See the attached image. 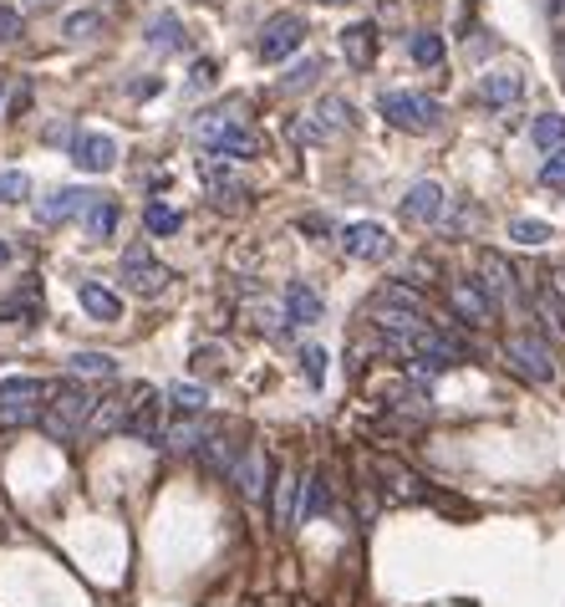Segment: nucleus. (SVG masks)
Instances as JSON below:
<instances>
[{
  "label": "nucleus",
  "mask_w": 565,
  "mask_h": 607,
  "mask_svg": "<svg viewBox=\"0 0 565 607\" xmlns=\"http://www.w3.org/2000/svg\"><path fill=\"white\" fill-rule=\"evenodd\" d=\"M47 399L51 404H41V429H47L51 439H77L82 434V423H87V414H92V393H87V383L82 378H62V383H47Z\"/></svg>",
  "instance_id": "1"
},
{
  "label": "nucleus",
  "mask_w": 565,
  "mask_h": 607,
  "mask_svg": "<svg viewBox=\"0 0 565 607\" xmlns=\"http://www.w3.org/2000/svg\"><path fill=\"white\" fill-rule=\"evenodd\" d=\"M377 113L393 128H402V134H433L444 123V102L423 98V92H383L377 98Z\"/></svg>",
  "instance_id": "2"
},
{
  "label": "nucleus",
  "mask_w": 565,
  "mask_h": 607,
  "mask_svg": "<svg viewBox=\"0 0 565 607\" xmlns=\"http://www.w3.org/2000/svg\"><path fill=\"white\" fill-rule=\"evenodd\" d=\"M133 404H128V419H123V434L149 444V450H164V399L153 383H133Z\"/></svg>",
  "instance_id": "3"
},
{
  "label": "nucleus",
  "mask_w": 565,
  "mask_h": 607,
  "mask_svg": "<svg viewBox=\"0 0 565 607\" xmlns=\"http://www.w3.org/2000/svg\"><path fill=\"white\" fill-rule=\"evenodd\" d=\"M504 357H510V368L525 372L530 383H555V353H550L545 338H535V332H515V338L504 342Z\"/></svg>",
  "instance_id": "4"
},
{
  "label": "nucleus",
  "mask_w": 565,
  "mask_h": 607,
  "mask_svg": "<svg viewBox=\"0 0 565 607\" xmlns=\"http://www.w3.org/2000/svg\"><path fill=\"white\" fill-rule=\"evenodd\" d=\"M168 281H174V270L164 261H153L143 245L123 255V291H133V296H164Z\"/></svg>",
  "instance_id": "5"
},
{
  "label": "nucleus",
  "mask_w": 565,
  "mask_h": 607,
  "mask_svg": "<svg viewBox=\"0 0 565 607\" xmlns=\"http://www.w3.org/2000/svg\"><path fill=\"white\" fill-rule=\"evenodd\" d=\"M300 41H306V21H300L296 11H281V16H270L266 26H260L255 51H260V62H285L291 51H300Z\"/></svg>",
  "instance_id": "6"
},
{
  "label": "nucleus",
  "mask_w": 565,
  "mask_h": 607,
  "mask_svg": "<svg viewBox=\"0 0 565 607\" xmlns=\"http://www.w3.org/2000/svg\"><path fill=\"white\" fill-rule=\"evenodd\" d=\"M200 185L215 200V210H245L249 204V185L230 164H219V159H200Z\"/></svg>",
  "instance_id": "7"
},
{
  "label": "nucleus",
  "mask_w": 565,
  "mask_h": 607,
  "mask_svg": "<svg viewBox=\"0 0 565 607\" xmlns=\"http://www.w3.org/2000/svg\"><path fill=\"white\" fill-rule=\"evenodd\" d=\"M240 434H234V423L224 419H209V429H204V444H200V459H204V470L209 475H230L234 470V459H240Z\"/></svg>",
  "instance_id": "8"
},
{
  "label": "nucleus",
  "mask_w": 565,
  "mask_h": 607,
  "mask_svg": "<svg viewBox=\"0 0 565 607\" xmlns=\"http://www.w3.org/2000/svg\"><path fill=\"white\" fill-rule=\"evenodd\" d=\"M234 490L245 495V501H266V490H270V459L260 444H245L240 450V459H234V470H230Z\"/></svg>",
  "instance_id": "9"
},
{
  "label": "nucleus",
  "mask_w": 565,
  "mask_h": 607,
  "mask_svg": "<svg viewBox=\"0 0 565 607\" xmlns=\"http://www.w3.org/2000/svg\"><path fill=\"white\" fill-rule=\"evenodd\" d=\"M342 251L351 261H387L393 255V236H387L383 225H372V219H357V225L342 230Z\"/></svg>",
  "instance_id": "10"
},
{
  "label": "nucleus",
  "mask_w": 565,
  "mask_h": 607,
  "mask_svg": "<svg viewBox=\"0 0 565 607\" xmlns=\"http://www.w3.org/2000/svg\"><path fill=\"white\" fill-rule=\"evenodd\" d=\"M128 404H133V393H128V389H117V393H107V399H98V404H92V414H87V423H82V439L117 434V429H123V419H128Z\"/></svg>",
  "instance_id": "11"
},
{
  "label": "nucleus",
  "mask_w": 565,
  "mask_h": 607,
  "mask_svg": "<svg viewBox=\"0 0 565 607\" xmlns=\"http://www.w3.org/2000/svg\"><path fill=\"white\" fill-rule=\"evenodd\" d=\"M449 306L464 321H474V327H489V321H495V296H489L479 281H453V287H449Z\"/></svg>",
  "instance_id": "12"
},
{
  "label": "nucleus",
  "mask_w": 565,
  "mask_h": 607,
  "mask_svg": "<svg viewBox=\"0 0 565 607\" xmlns=\"http://www.w3.org/2000/svg\"><path fill=\"white\" fill-rule=\"evenodd\" d=\"M72 164L82 174H107L117 164V143L107 134H77L72 143Z\"/></svg>",
  "instance_id": "13"
},
{
  "label": "nucleus",
  "mask_w": 565,
  "mask_h": 607,
  "mask_svg": "<svg viewBox=\"0 0 565 607\" xmlns=\"http://www.w3.org/2000/svg\"><path fill=\"white\" fill-rule=\"evenodd\" d=\"M438 215H444V189L433 185V179H418V185L402 194V219H408V225H433Z\"/></svg>",
  "instance_id": "14"
},
{
  "label": "nucleus",
  "mask_w": 565,
  "mask_h": 607,
  "mask_svg": "<svg viewBox=\"0 0 565 607\" xmlns=\"http://www.w3.org/2000/svg\"><path fill=\"white\" fill-rule=\"evenodd\" d=\"M92 200H98L92 189H56L51 200L36 204V219H41V225H62V219H72V215H87Z\"/></svg>",
  "instance_id": "15"
},
{
  "label": "nucleus",
  "mask_w": 565,
  "mask_h": 607,
  "mask_svg": "<svg viewBox=\"0 0 565 607\" xmlns=\"http://www.w3.org/2000/svg\"><path fill=\"white\" fill-rule=\"evenodd\" d=\"M77 302L92 321H117L123 317V296L113 287H102V281H77Z\"/></svg>",
  "instance_id": "16"
},
{
  "label": "nucleus",
  "mask_w": 565,
  "mask_h": 607,
  "mask_svg": "<svg viewBox=\"0 0 565 607\" xmlns=\"http://www.w3.org/2000/svg\"><path fill=\"white\" fill-rule=\"evenodd\" d=\"M342 51H347L351 67L367 72L372 62H377V26H372V21H357V26H347V31H342Z\"/></svg>",
  "instance_id": "17"
},
{
  "label": "nucleus",
  "mask_w": 565,
  "mask_h": 607,
  "mask_svg": "<svg viewBox=\"0 0 565 607\" xmlns=\"http://www.w3.org/2000/svg\"><path fill=\"white\" fill-rule=\"evenodd\" d=\"M321 317H326V302H321L306 281H291V287H285V321L311 327V321H321Z\"/></svg>",
  "instance_id": "18"
},
{
  "label": "nucleus",
  "mask_w": 565,
  "mask_h": 607,
  "mask_svg": "<svg viewBox=\"0 0 565 607\" xmlns=\"http://www.w3.org/2000/svg\"><path fill=\"white\" fill-rule=\"evenodd\" d=\"M479 287L489 296H515V266L499 251H479Z\"/></svg>",
  "instance_id": "19"
},
{
  "label": "nucleus",
  "mask_w": 565,
  "mask_h": 607,
  "mask_svg": "<svg viewBox=\"0 0 565 607\" xmlns=\"http://www.w3.org/2000/svg\"><path fill=\"white\" fill-rule=\"evenodd\" d=\"M519 92H525V77L519 72H489V77H479L484 108H510V102H519Z\"/></svg>",
  "instance_id": "20"
},
{
  "label": "nucleus",
  "mask_w": 565,
  "mask_h": 607,
  "mask_svg": "<svg viewBox=\"0 0 565 607\" xmlns=\"http://www.w3.org/2000/svg\"><path fill=\"white\" fill-rule=\"evenodd\" d=\"M143 36H149V47H153V51H164V56H174V51L189 47V36H183V21L174 16V11L153 16L149 26H143Z\"/></svg>",
  "instance_id": "21"
},
{
  "label": "nucleus",
  "mask_w": 565,
  "mask_h": 607,
  "mask_svg": "<svg viewBox=\"0 0 565 607\" xmlns=\"http://www.w3.org/2000/svg\"><path fill=\"white\" fill-rule=\"evenodd\" d=\"M117 219H123V204H117L113 194H98V200L87 204V215H82V225H87V240H113Z\"/></svg>",
  "instance_id": "22"
},
{
  "label": "nucleus",
  "mask_w": 565,
  "mask_h": 607,
  "mask_svg": "<svg viewBox=\"0 0 565 607\" xmlns=\"http://www.w3.org/2000/svg\"><path fill=\"white\" fill-rule=\"evenodd\" d=\"M377 475L387 480V490L398 495V501H423L428 490H423V480H418L413 470H402L398 459H377Z\"/></svg>",
  "instance_id": "23"
},
{
  "label": "nucleus",
  "mask_w": 565,
  "mask_h": 607,
  "mask_svg": "<svg viewBox=\"0 0 565 607\" xmlns=\"http://www.w3.org/2000/svg\"><path fill=\"white\" fill-rule=\"evenodd\" d=\"M332 506V485H326V475H306V485H300V521H311L321 510Z\"/></svg>",
  "instance_id": "24"
},
{
  "label": "nucleus",
  "mask_w": 565,
  "mask_h": 607,
  "mask_svg": "<svg viewBox=\"0 0 565 607\" xmlns=\"http://www.w3.org/2000/svg\"><path fill=\"white\" fill-rule=\"evenodd\" d=\"M143 230H149L153 240L179 236V230H183V215H179V210H174V204H158V200H153L149 210H143Z\"/></svg>",
  "instance_id": "25"
},
{
  "label": "nucleus",
  "mask_w": 565,
  "mask_h": 607,
  "mask_svg": "<svg viewBox=\"0 0 565 607\" xmlns=\"http://www.w3.org/2000/svg\"><path fill=\"white\" fill-rule=\"evenodd\" d=\"M47 383L41 378H0V404H41Z\"/></svg>",
  "instance_id": "26"
},
{
  "label": "nucleus",
  "mask_w": 565,
  "mask_h": 607,
  "mask_svg": "<svg viewBox=\"0 0 565 607\" xmlns=\"http://www.w3.org/2000/svg\"><path fill=\"white\" fill-rule=\"evenodd\" d=\"M408 56H413L418 67H438V62H444V36L438 31H413L408 36Z\"/></svg>",
  "instance_id": "27"
},
{
  "label": "nucleus",
  "mask_w": 565,
  "mask_h": 607,
  "mask_svg": "<svg viewBox=\"0 0 565 607\" xmlns=\"http://www.w3.org/2000/svg\"><path fill=\"white\" fill-rule=\"evenodd\" d=\"M67 372L72 378H113L117 363H113V353H92V347H87V353H77L67 363Z\"/></svg>",
  "instance_id": "28"
},
{
  "label": "nucleus",
  "mask_w": 565,
  "mask_h": 607,
  "mask_svg": "<svg viewBox=\"0 0 565 607\" xmlns=\"http://www.w3.org/2000/svg\"><path fill=\"white\" fill-rule=\"evenodd\" d=\"M372 302H377V306H398V312H413V317H428V302H423L418 291L398 287V281H393V287H383L377 296H372Z\"/></svg>",
  "instance_id": "29"
},
{
  "label": "nucleus",
  "mask_w": 565,
  "mask_h": 607,
  "mask_svg": "<svg viewBox=\"0 0 565 607\" xmlns=\"http://www.w3.org/2000/svg\"><path fill=\"white\" fill-rule=\"evenodd\" d=\"M204 429H209V419H189V423H168L164 429V450H200L204 444Z\"/></svg>",
  "instance_id": "30"
},
{
  "label": "nucleus",
  "mask_w": 565,
  "mask_h": 607,
  "mask_svg": "<svg viewBox=\"0 0 565 607\" xmlns=\"http://www.w3.org/2000/svg\"><path fill=\"white\" fill-rule=\"evenodd\" d=\"M530 138H535V143H540V149H561V143H565V118H561V113H540V118H535L530 123Z\"/></svg>",
  "instance_id": "31"
},
{
  "label": "nucleus",
  "mask_w": 565,
  "mask_h": 607,
  "mask_svg": "<svg viewBox=\"0 0 565 607\" xmlns=\"http://www.w3.org/2000/svg\"><path fill=\"white\" fill-rule=\"evenodd\" d=\"M41 317V306H36V296L26 291V296H5L0 302V321H16V327H31V321Z\"/></svg>",
  "instance_id": "32"
},
{
  "label": "nucleus",
  "mask_w": 565,
  "mask_h": 607,
  "mask_svg": "<svg viewBox=\"0 0 565 607\" xmlns=\"http://www.w3.org/2000/svg\"><path fill=\"white\" fill-rule=\"evenodd\" d=\"M168 404L179 408V414H204L209 393H204L200 383H174V389H168Z\"/></svg>",
  "instance_id": "33"
},
{
  "label": "nucleus",
  "mask_w": 565,
  "mask_h": 607,
  "mask_svg": "<svg viewBox=\"0 0 565 607\" xmlns=\"http://www.w3.org/2000/svg\"><path fill=\"white\" fill-rule=\"evenodd\" d=\"M317 118H321V134H326V128H351V102L347 98H326L317 108Z\"/></svg>",
  "instance_id": "34"
},
{
  "label": "nucleus",
  "mask_w": 565,
  "mask_h": 607,
  "mask_svg": "<svg viewBox=\"0 0 565 607\" xmlns=\"http://www.w3.org/2000/svg\"><path fill=\"white\" fill-rule=\"evenodd\" d=\"M510 240H519V245H545V240H555V236H550L545 219H515V225H510Z\"/></svg>",
  "instance_id": "35"
},
{
  "label": "nucleus",
  "mask_w": 565,
  "mask_h": 607,
  "mask_svg": "<svg viewBox=\"0 0 565 607\" xmlns=\"http://www.w3.org/2000/svg\"><path fill=\"white\" fill-rule=\"evenodd\" d=\"M300 372L311 389H321L326 383V347H300Z\"/></svg>",
  "instance_id": "36"
},
{
  "label": "nucleus",
  "mask_w": 565,
  "mask_h": 607,
  "mask_svg": "<svg viewBox=\"0 0 565 607\" xmlns=\"http://www.w3.org/2000/svg\"><path fill=\"white\" fill-rule=\"evenodd\" d=\"M62 31H67L72 41H92V36L102 31V16H98V11H77V16H67V26H62Z\"/></svg>",
  "instance_id": "37"
},
{
  "label": "nucleus",
  "mask_w": 565,
  "mask_h": 607,
  "mask_svg": "<svg viewBox=\"0 0 565 607\" xmlns=\"http://www.w3.org/2000/svg\"><path fill=\"white\" fill-rule=\"evenodd\" d=\"M317 77H321V62L311 56V62H300V67H291V72H285V77H281V87H285V92H306V87L317 83Z\"/></svg>",
  "instance_id": "38"
},
{
  "label": "nucleus",
  "mask_w": 565,
  "mask_h": 607,
  "mask_svg": "<svg viewBox=\"0 0 565 607\" xmlns=\"http://www.w3.org/2000/svg\"><path fill=\"white\" fill-rule=\"evenodd\" d=\"M26 194H31V179H26V174H16V169L0 174V204H16V200H26Z\"/></svg>",
  "instance_id": "39"
},
{
  "label": "nucleus",
  "mask_w": 565,
  "mask_h": 607,
  "mask_svg": "<svg viewBox=\"0 0 565 607\" xmlns=\"http://www.w3.org/2000/svg\"><path fill=\"white\" fill-rule=\"evenodd\" d=\"M540 185H545V189H565V143H561V149H550V159L540 164Z\"/></svg>",
  "instance_id": "40"
},
{
  "label": "nucleus",
  "mask_w": 565,
  "mask_h": 607,
  "mask_svg": "<svg viewBox=\"0 0 565 607\" xmlns=\"http://www.w3.org/2000/svg\"><path fill=\"white\" fill-rule=\"evenodd\" d=\"M21 36V11H11V5H0V47H11Z\"/></svg>",
  "instance_id": "41"
},
{
  "label": "nucleus",
  "mask_w": 565,
  "mask_h": 607,
  "mask_svg": "<svg viewBox=\"0 0 565 607\" xmlns=\"http://www.w3.org/2000/svg\"><path fill=\"white\" fill-rule=\"evenodd\" d=\"M215 62H194V83H189V87H194V92H200V87H209V83H215Z\"/></svg>",
  "instance_id": "42"
},
{
  "label": "nucleus",
  "mask_w": 565,
  "mask_h": 607,
  "mask_svg": "<svg viewBox=\"0 0 565 607\" xmlns=\"http://www.w3.org/2000/svg\"><path fill=\"white\" fill-rule=\"evenodd\" d=\"M300 230H306V236H332V219H321V215H306V219H300Z\"/></svg>",
  "instance_id": "43"
},
{
  "label": "nucleus",
  "mask_w": 565,
  "mask_h": 607,
  "mask_svg": "<svg viewBox=\"0 0 565 607\" xmlns=\"http://www.w3.org/2000/svg\"><path fill=\"white\" fill-rule=\"evenodd\" d=\"M5 261H11V245H5V240H0V266H5Z\"/></svg>",
  "instance_id": "44"
},
{
  "label": "nucleus",
  "mask_w": 565,
  "mask_h": 607,
  "mask_svg": "<svg viewBox=\"0 0 565 607\" xmlns=\"http://www.w3.org/2000/svg\"><path fill=\"white\" fill-rule=\"evenodd\" d=\"M561 67H565V36H561Z\"/></svg>",
  "instance_id": "45"
},
{
  "label": "nucleus",
  "mask_w": 565,
  "mask_h": 607,
  "mask_svg": "<svg viewBox=\"0 0 565 607\" xmlns=\"http://www.w3.org/2000/svg\"><path fill=\"white\" fill-rule=\"evenodd\" d=\"M0 102H5V77H0Z\"/></svg>",
  "instance_id": "46"
},
{
  "label": "nucleus",
  "mask_w": 565,
  "mask_h": 607,
  "mask_svg": "<svg viewBox=\"0 0 565 607\" xmlns=\"http://www.w3.org/2000/svg\"><path fill=\"white\" fill-rule=\"evenodd\" d=\"M26 5H51V0H26Z\"/></svg>",
  "instance_id": "47"
},
{
  "label": "nucleus",
  "mask_w": 565,
  "mask_h": 607,
  "mask_svg": "<svg viewBox=\"0 0 565 607\" xmlns=\"http://www.w3.org/2000/svg\"><path fill=\"white\" fill-rule=\"evenodd\" d=\"M0 536H5V526H0Z\"/></svg>",
  "instance_id": "48"
},
{
  "label": "nucleus",
  "mask_w": 565,
  "mask_h": 607,
  "mask_svg": "<svg viewBox=\"0 0 565 607\" xmlns=\"http://www.w3.org/2000/svg\"><path fill=\"white\" fill-rule=\"evenodd\" d=\"M332 5H336V0H332Z\"/></svg>",
  "instance_id": "49"
}]
</instances>
